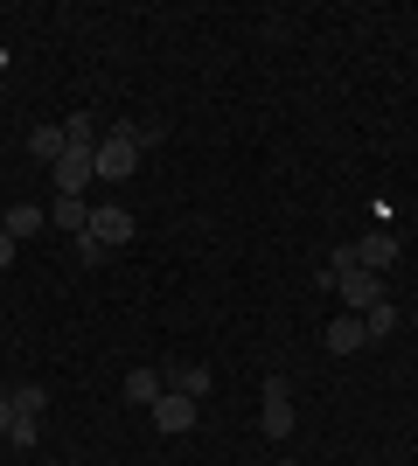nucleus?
<instances>
[{
	"instance_id": "obj_18",
	"label": "nucleus",
	"mask_w": 418,
	"mask_h": 466,
	"mask_svg": "<svg viewBox=\"0 0 418 466\" xmlns=\"http://www.w3.org/2000/svg\"><path fill=\"white\" fill-rule=\"evenodd\" d=\"M7 425H15V397H0V439H7Z\"/></svg>"
},
{
	"instance_id": "obj_15",
	"label": "nucleus",
	"mask_w": 418,
	"mask_h": 466,
	"mask_svg": "<svg viewBox=\"0 0 418 466\" xmlns=\"http://www.w3.org/2000/svg\"><path fill=\"white\" fill-rule=\"evenodd\" d=\"M63 139H70V147H98V126H91V112H77V118H63Z\"/></svg>"
},
{
	"instance_id": "obj_4",
	"label": "nucleus",
	"mask_w": 418,
	"mask_h": 466,
	"mask_svg": "<svg viewBox=\"0 0 418 466\" xmlns=\"http://www.w3.org/2000/svg\"><path fill=\"white\" fill-rule=\"evenodd\" d=\"M91 181H98V147H70V154L56 160V188L63 195H84Z\"/></svg>"
},
{
	"instance_id": "obj_22",
	"label": "nucleus",
	"mask_w": 418,
	"mask_h": 466,
	"mask_svg": "<svg viewBox=\"0 0 418 466\" xmlns=\"http://www.w3.org/2000/svg\"><path fill=\"white\" fill-rule=\"evenodd\" d=\"M279 466H300V460H279Z\"/></svg>"
},
{
	"instance_id": "obj_6",
	"label": "nucleus",
	"mask_w": 418,
	"mask_h": 466,
	"mask_svg": "<svg viewBox=\"0 0 418 466\" xmlns=\"http://www.w3.org/2000/svg\"><path fill=\"white\" fill-rule=\"evenodd\" d=\"M328 279H335V272H328ZM335 292H342V299H349L356 313H370V307L383 299V279H377V272H362V265H356V272H342V279H335Z\"/></svg>"
},
{
	"instance_id": "obj_9",
	"label": "nucleus",
	"mask_w": 418,
	"mask_h": 466,
	"mask_svg": "<svg viewBox=\"0 0 418 466\" xmlns=\"http://www.w3.org/2000/svg\"><path fill=\"white\" fill-rule=\"evenodd\" d=\"M49 223H56V230H70V237H84V230H91V202H84V195H56Z\"/></svg>"
},
{
	"instance_id": "obj_20",
	"label": "nucleus",
	"mask_w": 418,
	"mask_h": 466,
	"mask_svg": "<svg viewBox=\"0 0 418 466\" xmlns=\"http://www.w3.org/2000/svg\"><path fill=\"white\" fill-rule=\"evenodd\" d=\"M0 230H7V209H0Z\"/></svg>"
},
{
	"instance_id": "obj_5",
	"label": "nucleus",
	"mask_w": 418,
	"mask_h": 466,
	"mask_svg": "<svg viewBox=\"0 0 418 466\" xmlns=\"http://www.w3.org/2000/svg\"><path fill=\"white\" fill-rule=\"evenodd\" d=\"M259 425H265V439H286V431H293V390H286V376H272V383H265Z\"/></svg>"
},
{
	"instance_id": "obj_1",
	"label": "nucleus",
	"mask_w": 418,
	"mask_h": 466,
	"mask_svg": "<svg viewBox=\"0 0 418 466\" xmlns=\"http://www.w3.org/2000/svg\"><path fill=\"white\" fill-rule=\"evenodd\" d=\"M133 167H139L133 133H126V126H112V133L98 139V181H133Z\"/></svg>"
},
{
	"instance_id": "obj_16",
	"label": "nucleus",
	"mask_w": 418,
	"mask_h": 466,
	"mask_svg": "<svg viewBox=\"0 0 418 466\" xmlns=\"http://www.w3.org/2000/svg\"><path fill=\"white\" fill-rule=\"evenodd\" d=\"M36 439H42V418H21V410H15V425H7V446H21V452H28Z\"/></svg>"
},
{
	"instance_id": "obj_14",
	"label": "nucleus",
	"mask_w": 418,
	"mask_h": 466,
	"mask_svg": "<svg viewBox=\"0 0 418 466\" xmlns=\"http://www.w3.org/2000/svg\"><path fill=\"white\" fill-rule=\"evenodd\" d=\"M160 390H168V383H160L154 370H133V376H126V397H133V404H154Z\"/></svg>"
},
{
	"instance_id": "obj_8",
	"label": "nucleus",
	"mask_w": 418,
	"mask_h": 466,
	"mask_svg": "<svg viewBox=\"0 0 418 466\" xmlns=\"http://www.w3.org/2000/svg\"><path fill=\"white\" fill-rule=\"evenodd\" d=\"M356 349H370L362 313H342V320H328V355H356Z\"/></svg>"
},
{
	"instance_id": "obj_10",
	"label": "nucleus",
	"mask_w": 418,
	"mask_h": 466,
	"mask_svg": "<svg viewBox=\"0 0 418 466\" xmlns=\"http://www.w3.org/2000/svg\"><path fill=\"white\" fill-rule=\"evenodd\" d=\"M28 154H36V160H49V167H56V160L70 154V139H63V126H36V133H28Z\"/></svg>"
},
{
	"instance_id": "obj_13",
	"label": "nucleus",
	"mask_w": 418,
	"mask_h": 466,
	"mask_svg": "<svg viewBox=\"0 0 418 466\" xmlns=\"http://www.w3.org/2000/svg\"><path fill=\"white\" fill-rule=\"evenodd\" d=\"M168 390H181V397H196V404H202V397H209V370L189 362V370H175V383H168Z\"/></svg>"
},
{
	"instance_id": "obj_11",
	"label": "nucleus",
	"mask_w": 418,
	"mask_h": 466,
	"mask_svg": "<svg viewBox=\"0 0 418 466\" xmlns=\"http://www.w3.org/2000/svg\"><path fill=\"white\" fill-rule=\"evenodd\" d=\"M398 320H404V313L391 307V299H377V307L362 313V334H370V341H383V334H398Z\"/></svg>"
},
{
	"instance_id": "obj_19",
	"label": "nucleus",
	"mask_w": 418,
	"mask_h": 466,
	"mask_svg": "<svg viewBox=\"0 0 418 466\" xmlns=\"http://www.w3.org/2000/svg\"><path fill=\"white\" fill-rule=\"evenodd\" d=\"M7 265H15V237L0 230V272H7Z\"/></svg>"
},
{
	"instance_id": "obj_17",
	"label": "nucleus",
	"mask_w": 418,
	"mask_h": 466,
	"mask_svg": "<svg viewBox=\"0 0 418 466\" xmlns=\"http://www.w3.org/2000/svg\"><path fill=\"white\" fill-rule=\"evenodd\" d=\"M15 410H21V418H42V410H49V397H42V383H21V390H15Z\"/></svg>"
},
{
	"instance_id": "obj_3",
	"label": "nucleus",
	"mask_w": 418,
	"mask_h": 466,
	"mask_svg": "<svg viewBox=\"0 0 418 466\" xmlns=\"http://www.w3.org/2000/svg\"><path fill=\"white\" fill-rule=\"evenodd\" d=\"M196 418H202L196 397H181V390H160V397H154V431H168V439H181Z\"/></svg>"
},
{
	"instance_id": "obj_21",
	"label": "nucleus",
	"mask_w": 418,
	"mask_h": 466,
	"mask_svg": "<svg viewBox=\"0 0 418 466\" xmlns=\"http://www.w3.org/2000/svg\"><path fill=\"white\" fill-rule=\"evenodd\" d=\"M412 328H418V307H412Z\"/></svg>"
},
{
	"instance_id": "obj_7",
	"label": "nucleus",
	"mask_w": 418,
	"mask_h": 466,
	"mask_svg": "<svg viewBox=\"0 0 418 466\" xmlns=\"http://www.w3.org/2000/svg\"><path fill=\"white\" fill-rule=\"evenodd\" d=\"M356 265L383 279L391 265H398V237H391V230H370V237H356Z\"/></svg>"
},
{
	"instance_id": "obj_2",
	"label": "nucleus",
	"mask_w": 418,
	"mask_h": 466,
	"mask_svg": "<svg viewBox=\"0 0 418 466\" xmlns=\"http://www.w3.org/2000/svg\"><path fill=\"white\" fill-rule=\"evenodd\" d=\"M91 244H98V251H119V244H133V209H119V202H98V209H91Z\"/></svg>"
},
{
	"instance_id": "obj_12",
	"label": "nucleus",
	"mask_w": 418,
	"mask_h": 466,
	"mask_svg": "<svg viewBox=\"0 0 418 466\" xmlns=\"http://www.w3.org/2000/svg\"><path fill=\"white\" fill-rule=\"evenodd\" d=\"M36 230H42V209L36 202H15V209H7V237L21 244V237H36Z\"/></svg>"
}]
</instances>
